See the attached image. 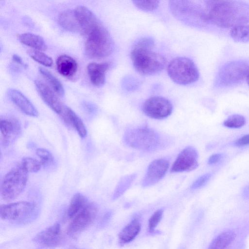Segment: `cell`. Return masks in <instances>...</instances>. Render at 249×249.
I'll return each mask as SVG.
<instances>
[{"label": "cell", "mask_w": 249, "mask_h": 249, "mask_svg": "<svg viewBox=\"0 0 249 249\" xmlns=\"http://www.w3.org/2000/svg\"><path fill=\"white\" fill-rule=\"evenodd\" d=\"M230 34L232 38L236 42H249V25L245 24L232 28Z\"/></svg>", "instance_id": "cell-28"}, {"label": "cell", "mask_w": 249, "mask_h": 249, "mask_svg": "<svg viewBox=\"0 0 249 249\" xmlns=\"http://www.w3.org/2000/svg\"><path fill=\"white\" fill-rule=\"evenodd\" d=\"M249 65L243 61H233L225 64L216 77L218 86L227 87L236 84L246 78Z\"/></svg>", "instance_id": "cell-8"}, {"label": "cell", "mask_w": 249, "mask_h": 249, "mask_svg": "<svg viewBox=\"0 0 249 249\" xmlns=\"http://www.w3.org/2000/svg\"><path fill=\"white\" fill-rule=\"evenodd\" d=\"M133 3L138 8L144 11H153L159 5L158 0H133Z\"/></svg>", "instance_id": "cell-32"}, {"label": "cell", "mask_w": 249, "mask_h": 249, "mask_svg": "<svg viewBox=\"0 0 249 249\" xmlns=\"http://www.w3.org/2000/svg\"><path fill=\"white\" fill-rule=\"evenodd\" d=\"M204 20L224 28H234L249 22V4L242 1H205Z\"/></svg>", "instance_id": "cell-1"}, {"label": "cell", "mask_w": 249, "mask_h": 249, "mask_svg": "<svg viewBox=\"0 0 249 249\" xmlns=\"http://www.w3.org/2000/svg\"><path fill=\"white\" fill-rule=\"evenodd\" d=\"M56 65L58 72L65 77L71 78L77 73V63L75 59L68 55H60L56 60Z\"/></svg>", "instance_id": "cell-20"}, {"label": "cell", "mask_w": 249, "mask_h": 249, "mask_svg": "<svg viewBox=\"0 0 249 249\" xmlns=\"http://www.w3.org/2000/svg\"><path fill=\"white\" fill-rule=\"evenodd\" d=\"M141 231V224L137 219H134L126 225L120 232L119 243L124 245L133 240Z\"/></svg>", "instance_id": "cell-21"}, {"label": "cell", "mask_w": 249, "mask_h": 249, "mask_svg": "<svg viewBox=\"0 0 249 249\" xmlns=\"http://www.w3.org/2000/svg\"><path fill=\"white\" fill-rule=\"evenodd\" d=\"M167 71L171 79L175 83L187 85L196 82L199 78L198 69L190 59L178 57L169 63Z\"/></svg>", "instance_id": "cell-6"}, {"label": "cell", "mask_w": 249, "mask_h": 249, "mask_svg": "<svg viewBox=\"0 0 249 249\" xmlns=\"http://www.w3.org/2000/svg\"><path fill=\"white\" fill-rule=\"evenodd\" d=\"M169 165L168 160L164 159H157L151 162L142 181V186L146 187L157 183L165 176Z\"/></svg>", "instance_id": "cell-13"}, {"label": "cell", "mask_w": 249, "mask_h": 249, "mask_svg": "<svg viewBox=\"0 0 249 249\" xmlns=\"http://www.w3.org/2000/svg\"><path fill=\"white\" fill-rule=\"evenodd\" d=\"M222 155L221 154H214L212 155L209 158L208 163L209 164H213L218 162L222 159Z\"/></svg>", "instance_id": "cell-37"}, {"label": "cell", "mask_w": 249, "mask_h": 249, "mask_svg": "<svg viewBox=\"0 0 249 249\" xmlns=\"http://www.w3.org/2000/svg\"><path fill=\"white\" fill-rule=\"evenodd\" d=\"M246 81H247L248 84L249 85V71H248V73L246 76Z\"/></svg>", "instance_id": "cell-40"}, {"label": "cell", "mask_w": 249, "mask_h": 249, "mask_svg": "<svg viewBox=\"0 0 249 249\" xmlns=\"http://www.w3.org/2000/svg\"><path fill=\"white\" fill-rule=\"evenodd\" d=\"M142 109L147 116L156 119H162L168 117L172 113L173 106L165 98L153 96L144 102Z\"/></svg>", "instance_id": "cell-10"}, {"label": "cell", "mask_w": 249, "mask_h": 249, "mask_svg": "<svg viewBox=\"0 0 249 249\" xmlns=\"http://www.w3.org/2000/svg\"><path fill=\"white\" fill-rule=\"evenodd\" d=\"M58 22L67 31H80L74 10H67L62 12L58 17Z\"/></svg>", "instance_id": "cell-23"}, {"label": "cell", "mask_w": 249, "mask_h": 249, "mask_svg": "<svg viewBox=\"0 0 249 249\" xmlns=\"http://www.w3.org/2000/svg\"><path fill=\"white\" fill-rule=\"evenodd\" d=\"M0 130L2 143L7 147L18 138L21 132V126L19 121L15 118L1 117Z\"/></svg>", "instance_id": "cell-12"}, {"label": "cell", "mask_w": 249, "mask_h": 249, "mask_svg": "<svg viewBox=\"0 0 249 249\" xmlns=\"http://www.w3.org/2000/svg\"><path fill=\"white\" fill-rule=\"evenodd\" d=\"M60 116L64 122L69 126L73 127L81 138L87 136L86 126L80 118L69 107L64 106Z\"/></svg>", "instance_id": "cell-19"}, {"label": "cell", "mask_w": 249, "mask_h": 249, "mask_svg": "<svg viewBox=\"0 0 249 249\" xmlns=\"http://www.w3.org/2000/svg\"><path fill=\"white\" fill-rule=\"evenodd\" d=\"M211 174H205L197 178L192 184L191 187L192 189H196L204 186L210 179Z\"/></svg>", "instance_id": "cell-35"}, {"label": "cell", "mask_w": 249, "mask_h": 249, "mask_svg": "<svg viewBox=\"0 0 249 249\" xmlns=\"http://www.w3.org/2000/svg\"><path fill=\"white\" fill-rule=\"evenodd\" d=\"M88 199L83 194L77 193L72 197L68 207L67 214L72 218L88 203Z\"/></svg>", "instance_id": "cell-25"}, {"label": "cell", "mask_w": 249, "mask_h": 249, "mask_svg": "<svg viewBox=\"0 0 249 249\" xmlns=\"http://www.w3.org/2000/svg\"><path fill=\"white\" fill-rule=\"evenodd\" d=\"M13 60L19 64H23L22 59L17 54L13 55Z\"/></svg>", "instance_id": "cell-38"}, {"label": "cell", "mask_w": 249, "mask_h": 249, "mask_svg": "<svg viewBox=\"0 0 249 249\" xmlns=\"http://www.w3.org/2000/svg\"><path fill=\"white\" fill-rule=\"evenodd\" d=\"M235 144L238 146L249 145V134L246 135L237 140Z\"/></svg>", "instance_id": "cell-36"}, {"label": "cell", "mask_w": 249, "mask_h": 249, "mask_svg": "<svg viewBox=\"0 0 249 249\" xmlns=\"http://www.w3.org/2000/svg\"><path fill=\"white\" fill-rule=\"evenodd\" d=\"M8 95L13 103L27 115L37 117L38 111L31 102L20 91L15 89H9Z\"/></svg>", "instance_id": "cell-17"}, {"label": "cell", "mask_w": 249, "mask_h": 249, "mask_svg": "<svg viewBox=\"0 0 249 249\" xmlns=\"http://www.w3.org/2000/svg\"><path fill=\"white\" fill-rule=\"evenodd\" d=\"M246 123L244 116L234 114L229 116L224 122V125L229 128H237L243 126Z\"/></svg>", "instance_id": "cell-31"}, {"label": "cell", "mask_w": 249, "mask_h": 249, "mask_svg": "<svg viewBox=\"0 0 249 249\" xmlns=\"http://www.w3.org/2000/svg\"><path fill=\"white\" fill-rule=\"evenodd\" d=\"M110 64L105 62L89 63L87 67L88 73L91 83L96 87L104 85L106 80V73L109 69Z\"/></svg>", "instance_id": "cell-18"}, {"label": "cell", "mask_w": 249, "mask_h": 249, "mask_svg": "<svg viewBox=\"0 0 249 249\" xmlns=\"http://www.w3.org/2000/svg\"><path fill=\"white\" fill-rule=\"evenodd\" d=\"M198 154L193 146H187L178 155L172 165L171 172L178 173L192 171L198 165Z\"/></svg>", "instance_id": "cell-11"}, {"label": "cell", "mask_w": 249, "mask_h": 249, "mask_svg": "<svg viewBox=\"0 0 249 249\" xmlns=\"http://www.w3.org/2000/svg\"><path fill=\"white\" fill-rule=\"evenodd\" d=\"M18 39L21 43L36 50L45 51L47 48L43 38L34 34L23 33L18 36Z\"/></svg>", "instance_id": "cell-22"}, {"label": "cell", "mask_w": 249, "mask_h": 249, "mask_svg": "<svg viewBox=\"0 0 249 249\" xmlns=\"http://www.w3.org/2000/svg\"><path fill=\"white\" fill-rule=\"evenodd\" d=\"M28 174L19 164L4 176L0 185V195L4 201L13 200L20 195L26 185Z\"/></svg>", "instance_id": "cell-7"}, {"label": "cell", "mask_w": 249, "mask_h": 249, "mask_svg": "<svg viewBox=\"0 0 249 249\" xmlns=\"http://www.w3.org/2000/svg\"><path fill=\"white\" fill-rule=\"evenodd\" d=\"M36 152L37 157L40 159L42 166H47L53 162V157L48 150L39 148L36 149Z\"/></svg>", "instance_id": "cell-33"}, {"label": "cell", "mask_w": 249, "mask_h": 249, "mask_svg": "<svg viewBox=\"0 0 249 249\" xmlns=\"http://www.w3.org/2000/svg\"><path fill=\"white\" fill-rule=\"evenodd\" d=\"M154 40L143 37L134 45L130 53L133 66L135 70L142 75H152L160 72L166 64L165 58L153 51Z\"/></svg>", "instance_id": "cell-2"}, {"label": "cell", "mask_w": 249, "mask_h": 249, "mask_svg": "<svg viewBox=\"0 0 249 249\" xmlns=\"http://www.w3.org/2000/svg\"><path fill=\"white\" fill-rule=\"evenodd\" d=\"M61 240V226L58 223H56L42 231L33 239V241L36 244L49 248L58 246Z\"/></svg>", "instance_id": "cell-14"}, {"label": "cell", "mask_w": 249, "mask_h": 249, "mask_svg": "<svg viewBox=\"0 0 249 249\" xmlns=\"http://www.w3.org/2000/svg\"><path fill=\"white\" fill-rule=\"evenodd\" d=\"M27 53L33 59L44 66L50 67L53 64L52 58L40 51L30 50Z\"/></svg>", "instance_id": "cell-29"}, {"label": "cell", "mask_w": 249, "mask_h": 249, "mask_svg": "<svg viewBox=\"0 0 249 249\" xmlns=\"http://www.w3.org/2000/svg\"><path fill=\"white\" fill-rule=\"evenodd\" d=\"M98 212L96 204L89 201L73 218L68 227V234H76L86 229L95 220Z\"/></svg>", "instance_id": "cell-9"}, {"label": "cell", "mask_w": 249, "mask_h": 249, "mask_svg": "<svg viewBox=\"0 0 249 249\" xmlns=\"http://www.w3.org/2000/svg\"><path fill=\"white\" fill-rule=\"evenodd\" d=\"M38 208L34 202L19 201L4 204L0 207V216L2 219L24 225L34 221L38 216Z\"/></svg>", "instance_id": "cell-4"}, {"label": "cell", "mask_w": 249, "mask_h": 249, "mask_svg": "<svg viewBox=\"0 0 249 249\" xmlns=\"http://www.w3.org/2000/svg\"><path fill=\"white\" fill-rule=\"evenodd\" d=\"M235 237V233L232 231L223 232L213 240L208 249H226Z\"/></svg>", "instance_id": "cell-24"}, {"label": "cell", "mask_w": 249, "mask_h": 249, "mask_svg": "<svg viewBox=\"0 0 249 249\" xmlns=\"http://www.w3.org/2000/svg\"><path fill=\"white\" fill-rule=\"evenodd\" d=\"M163 211L162 209L157 210L150 217L148 220V229L150 232H153L155 228L157 226L161 220Z\"/></svg>", "instance_id": "cell-34"}, {"label": "cell", "mask_w": 249, "mask_h": 249, "mask_svg": "<svg viewBox=\"0 0 249 249\" xmlns=\"http://www.w3.org/2000/svg\"><path fill=\"white\" fill-rule=\"evenodd\" d=\"M136 178V174H132L122 177L119 181L113 196V199H116L123 195L131 186Z\"/></svg>", "instance_id": "cell-27"}, {"label": "cell", "mask_w": 249, "mask_h": 249, "mask_svg": "<svg viewBox=\"0 0 249 249\" xmlns=\"http://www.w3.org/2000/svg\"><path fill=\"white\" fill-rule=\"evenodd\" d=\"M244 193L246 197L249 198V185L245 188Z\"/></svg>", "instance_id": "cell-39"}, {"label": "cell", "mask_w": 249, "mask_h": 249, "mask_svg": "<svg viewBox=\"0 0 249 249\" xmlns=\"http://www.w3.org/2000/svg\"><path fill=\"white\" fill-rule=\"evenodd\" d=\"M74 11L80 32L85 36L100 22L92 12L86 6H78Z\"/></svg>", "instance_id": "cell-16"}, {"label": "cell", "mask_w": 249, "mask_h": 249, "mask_svg": "<svg viewBox=\"0 0 249 249\" xmlns=\"http://www.w3.org/2000/svg\"><path fill=\"white\" fill-rule=\"evenodd\" d=\"M35 85L44 102L53 111L60 115L65 105L62 103L58 96L48 86L40 80H35Z\"/></svg>", "instance_id": "cell-15"}, {"label": "cell", "mask_w": 249, "mask_h": 249, "mask_svg": "<svg viewBox=\"0 0 249 249\" xmlns=\"http://www.w3.org/2000/svg\"><path fill=\"white\" fill-rule=\"evenodd\" d=\"M123 140L127 146L134 149L151 150L158 148L160 143L159 134L147 126H139L127 129Z\"/></svg>", "instance_id": "cell-5"}, {"label": "cell", "mask_w": 249, "mask_h": 249, "mask_svg": "<svg viewBox=\"0 0 249 249\" xmlns=\"http://www.w3.org/2000/svg\"><path fill=\"white\" fill-rule=\"evenodd\" d=\"M20 164L28 173L37 172L42 166L40 160L32 157L23 158Z\"/></svg>", "instance_id": "cell-30"}, {"label": "cell", "mask_w": 249, "mask_h": 249, "mask_svg": "<svg viewBox=\"0 0 249 249\" xmlns=\"http://www.w3.org/2000/svg\"><path fill=\"white\" fill-rule=\"evenodd\" d=\"M39 71L54 92L59 97H63L64 95L65 91L60 81L51 72L43 68L40 67Z\"/></svg>", "instance_id": "cell-26"}, {"label": "cell", "mask_w": 249, "mask_h": 249, "mask_svg": "<svg viewBox=\"0 0 249 249\" xmlns=\"http://www.w3.org/2000/svg\"><path fill=\"white\" fill-rule=\"evenodd\" d=\"M85 36V50L86 55L92 58H104L110 55L114 50L113 40L101 22Z\"/></svg>", "instance_id": "cell-3"}]
</instances>
